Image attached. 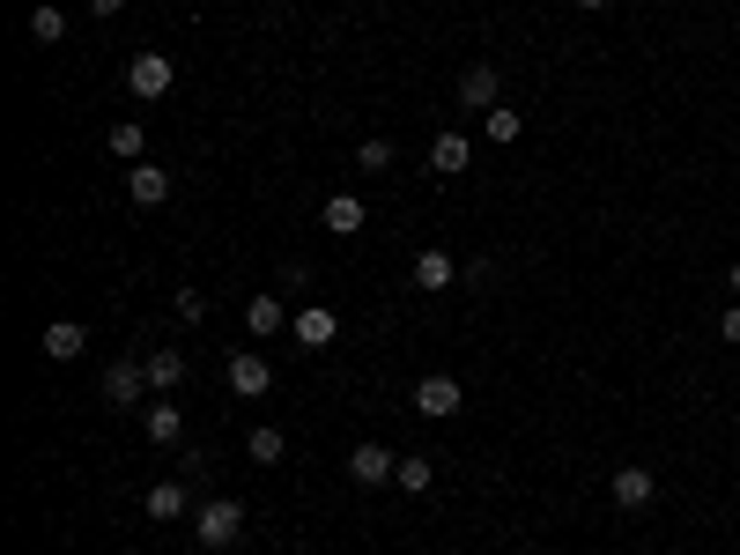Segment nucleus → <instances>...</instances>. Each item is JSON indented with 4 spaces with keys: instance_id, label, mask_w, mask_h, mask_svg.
<instances>
[{
    "instance_id": "obj_4",
    "label": "nucleus",
    "mask_w": 740,
    "mask_h": 555,
    "mask_svg": "<svg viewBox=\"0 0 740 555\" xmlns=\"http://www.w3.org/2000/svg\"><path fill=\"white\" fill-rule=\"evenodd\" d=\"M408 282H415L422 296H444L452 282H459V260H452L444 244H430V252H415V266H408Z\"/></svg>"
},
{
    "instance_id": "obj_15",
    "label": "nucleus",
    "mask_w": 740,
    "mask_h": 555,
    "mask_svg": "<svg viewBox=\"0 0 740 555\" xmlns=\"http://www.w3.org/2000/svg\"><path fill=\"white\" fill-rule=\"evenodd\" d=\"M319 222L334 230V238H356V230H363V200H356V193H334L319 208Z\"/></svg>"
},
{
    "instance_id": "obj_1",
    "label": "nucleus",
    "mask_w": 740,
    "mask_h": 555,
    "mask_svg": "<svg viewBox=\"0 0 740 555\" xmlns=\"http://www.w3.org/2000/svg\"><path fill=\"white\" fill-rule=\"evenodd\" d=\"M193 533H200V548H230V541L245 533V504H230V496L200 504V511H193Z\"/></svg>"
},
{
    "instance_id": "obj_17",
    "label": "nucleus",
    "mask_w": 740,
    "mask_h": 555,
    "mask_svg": "<svg viewBox=\"0 0 740 555\" xmlns=\"http://www.w3.org/2000/svg\"><path fill=\"white\" fill-rule=\"evenodd\" d=\"M186 504H193V496H186V482H156V489L141 496L148 519H186Z\"/></svg>"
},
{
    "instance_id": "obj_26",
    "label": "nucleus",
    "mask_w": 740,
    "mask_h": 555,
    "mask_svg": "<svg viewBox=\"0 0 740 555\" xmlns=\"http://www.w3.org/2000/svg\"><path fill=\"white\" fill-rule=\"evenodd\" d=\"M119 8H126V0H89V15H97V23H104V15H119Z\"/></svg>"
},
{
    "instance_id": "obj_13",
    "label": "nucleus",
    "mask_w": 740,
    "mask_h": 555,
    "mask_svg": "<svg viewBox=\"0 0 740 555\" xmlns=\"http://www.w3.org/2000/svg\"><path fill=\"white\" fill-rule=\"evenodd\" d=\"M148 386H156V392H178V386H186V356H178V348H148Z\"/></svg>"
},
{
    "instance_id": "obj_28",
    "label": "nucleus",
    "mask_w": 740,
    "mask_h": 555,
    "mask_svg": "<svg viewBox=\"0 0 740 555\" xmlns=\"http://www.w3.org/2000/svg\"><path fill=\"white\" fill-rule=\"evenodd\" d=\"M578 8H607V0H578Z\"/></svg>"
},
{
    "instance_id": "obj_16",
    "label": "nucleus",
    "mask_w": 740,
    "mask_h": 555,
    "mask_svg": "<svg viewBox=\"0 0 740 555\" xmlns=\"http://www.w3.org/2000/svg\"><path fill=\"white\" fill-rule=\"evenodd\" d=\"M82 348H89V334H82L74 318H52V326H45V356H52V363H74Z\"/></svg>"
},
{
    "instance_id": "obj_11",
    "label": "nucleus",
    "mask_w": 740,
    "mask_h": 555,
    "mask_svg": "<svg viewBox=\"0 0 740 555\" xmlns=\"http://www.w3.org/2000/svg\"><path fill=\"white\" fill-rule=\"evenodd\" d=\"M467 164H474V142H467V134H437V142H430V170H437V178H459Z\"/></svg>"
},
{
    "instance_id": "obj_12",
    "label": "nucleus",
    "mask_w": 740,
    "mask_h": 555,
    "mask_svg": "<svg viewBox=\"0 0 740 555\" xmlns=\"http://www.w3.org/2000/svg\"><path fill=\"white\" fill-rule=\"evenodd\" d=\"M496 90H504V82H496V67H489V60L459 74V104H474V112H496Z\"/></svg>"
},
{
    "instance_id": "obj_22",
    "label": "nucleus",
    "mask_w": 740,
    "mask_h": 555,
    "mask_svg": "<svg viewBox=\"0 0 740 555\" xmlns=\"http://www.w3.org/2000/svg\"><path fill=\"white\" fill-rule=\"evenodd\" d=\"M104 142H112V156H126V164H134V156H141V148H148V134H141V126H134V119H119V126H112V134H104Z\"/></svg>"
},
{
    "instance_id": "obj_3",
    "label": "nucleus",
    "mask_w": 740,
    "mask_h": 555,
    "mask_svg": "<svg viewBox=\"0 0 740 555\" xmlns=\"http://www.w3.org/2000/svg\"><path fill=\"white\" fill-rule=\"evenodd\" d=\"M141 392H148V363L119 356L104 370V408H141Z\"/></svg>"
},
{
    "instance_id": "obj_20",
    "label": "nucleus",
    "mask_w": 740,
    "mask_h": 555,
    "mask_svg": "<svg viewBox=\"0 0 740 555\" xmlns=\"http://www.w3.org/2000/svg\"><path fill=\"white\" fill-rule=\"evenodd\" d=\"M356 170H363V178H378V170H393V142H385V134H370V142L356 148Z\"/></svg>"
},
{
    "instance_id": "obj_18",
    "label": "nucleus",
    "mask_w": 740,
    "mask_h": 555,
    "mask_svg": "<svg viewBox=\"0 0 740 555\" xmlns=\"http://www.w3.org/2000/svg\"><path fill=\"white\" fill-rule=\"evenodd\" d=\"M30 38H38V45H60V38H67V15H60V0H38V15H30Z\"/></svg>"
},
{
    "instance_id": "obj_6",
    "label": "nucleus",
    "mask_w": 740,
    "mask_h": 555,
    "mask_svg": "<svg viewBox=\"0 0 740 555\" xmlns=\"http://www.w3.org/2000/svg\"><path fill=\"white\" fill-rule=\"evenodd\" d=\"M615 504L622 511H652V496H659V474H652V467H615Z\"/></svg>"
},
{
    "instance_id": "obj_8",
    "label": "nucleus",
    "mask_w": 740,
    "mask_h": 555,
    "mask_svg": "<svg viewBox=\"0 0 740 555\" xmlns=\"http://www.w3.org/2000/svg\"><path fill=\"white\" fill-rule=\"evenodd\" d=\"M348 474H356L363 489H378V482H393L400 474V452H385V444H356V452H348Z\"/></svg>"
},
{
    "instance_id": "obj_19",
    "label": "nucleus",
    "mask_w": 740,
    "mask_h": 555,
    "mask_svg": "<svg viewBox=\"0 0 740 555\" xmlns=\"http://www.w3.org/2000/svg\"><path fill=\"white\" fill-rule=\"evenodd\" d=\"M245 326H252L260 341L282 334V296H252V304H245Z\"/></svg>"
},
{
    "instance_id": "obj_14",
    "label": "nucleus",
    "mask_w": 740,
    "mask_h": 555,
    "mask_svg": "<svg viewBox=\"0 0 740 555\" xmlns=\"http://www.w3.org/2000/svg\"><path fill=\"white\" fill-rule=\"evenodd\" d=\"M141 430H148V444H186V415H178L171 400H156V408L141 415Z\"/></svg>"
},
{
    "instance_id": "obj_5",
    "label": "nucleus",
    "mask_w": 740,
    "mask_h": 555,
    "mask_svg": "<svg viewBox=\"0 0 740 555\" xmlns=\"http://www.w3.org/2000/svg\"><path fill=\"white\" fill-rule=\"evenodd\" d=\"M459 400H467V392H459V378H452V370H430V378L415 386V408L430 415V422H452V415H459Z\"/></svg>"
},
{
    "instance_id": "obj_2",
    "label": "nucleus",
    "mask_w": 740,
    "mask_h": 555,
    "mask_svg": "<svg viewBox=\"0 0 740 555\" xmlns=\"http://www.w3.org/2000/svg\"><path fill=\"white\" fill-rule=\"evenodd\" d=\"M171 82H178V67H171V52H134V60H126V90H134V97H171Z\"/></svg>"
},
{
    "instance_id": "obj_9",
    "label": "nucleus",
    "mask_w": 740,
    "mask_h": 555,
    "mask_svg": "<svg viewBox=\"0 0 740 555\" xmlns=\"http://www.w3.org/2000/svg\"><path fill=\"white\" fill-rule=\"evenodd\" d=\"M274 386V370H267V356H230V392H237V400H260V392Z\"/></svg>"
},
{
    "instance_id": "obj_10",
    "label": "nucleus",
    "mask_w": 740,
    "mask_h": 555,
    "mask_svg": "<svg viewBox=\"0 0 740 555\" xmlns=\"http://www.w3.org/2000/svg\"><path fill=\"white\" fill-rule=\"evenodd\" d=\"M289 334H296V348H326V341L341 334V318L326 312V304H311V312H296V318H289Z\"/></svg>"
},
{
    "instance_id": "obj_21",
    "label": "nucleus",
    "mask_w": 740,
    "mask_h": 555,
    "mask_svg": "<svg viewBox=\"0 0 740 555\" xmlns=\"http://www.w3.org/2000/svg\"><path fill=\"white\" fill-rule=\"evenodd\" d=\"M400 489H408V496H430V482H437V467H430V459H400V474H393Z\"/></svg>"
},
{
    "instance_id": "obj_24",
    "label": "nucleus",
    "mask_w": 740,
    "mask_h": 555,
    "mask_svg": "<svg viewBox=\"0 0 740 555\" xmlns=\"http://www.w3.org/2000/svg\"><path fill=\"white\" fill-rule=\"evenodd\" d=\"M245 452L260 459V467H274V459H282V430H274V422H260V430L245 437Z\"/></svg>"
},
{
    "instance_id": "obj_7",
    "label": "nucleus",
    "mask_w": 740,
    "mask_h": 555,
    "mask_svg": "<svg viewBox=\"0 0 740 555\" xmlns=\"http://www.w3.org/2000/svg\"><path fill=\"white\" fill-rule=\"evenodd\" d=\"M126 200H134V208H163V200H171V170L163 164H134L126 170Z\"/></svg>"
},
{
    "instance_id": "obj_23",
    "label": "nucleus",
    "mask_w": 740,
    "mask_h": 555,
    "mask_svg": "<svg viewBox=\"0 0 740 555\" xmlns=\"http://www.w3.org/2000/svg\"><path fill=\"white\" fill-rule=\"evenodd\" d=\"M482 134H489L496 148H511V142H518V112H511V104H496L489 119H482Z\"/></svg>"
},
{
    "instance_id": "obj_25",
    "label": "nucleus",
    "mask_w": 740,
    "mask_h": 555,
    "mask_svg": "<svg viewBox=\"0 0 740 555\" xmlns=\"http://www.w3.org/2000/svg\"><path fill=\"white\" fill-rule=\"evenodd\" d=\"M718 334H726V341H740V304H733L726 318H718Z\"/></svg>"
},
{
    "instance_id": "obj_27",
    "label": "nucleus",
    "mask_w": 740,
    "mask_h": 555,
    "mask_svg": "<svg viewBox=\"0 0 740 555\" xmlns=\"http://www.w3.org/2000/svg\"><path fill=\"white\" fill-rule=\"evenodd\" d=\"M726 282H733V290H740V260H733V274H726Z\"/></svg>"
}]
</instances>
